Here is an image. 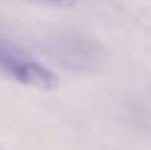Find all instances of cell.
Returning <instances> with one entry per match:
<instances>
[{
    "mask_svg": "<svg viewBox=\"0 0 151 150\" xmlns=\"http://www.w3.org/2000/svg\"><path fill=\"white\" fill-rule=\"evenodd\" d=\"M0 74L41 91L54 90L59 83L57 75L51 69L3 34H0Z\"/></svg>",
    "mask_w": 151,
    "mask_h": 150,
    "instance_id": "6da1fadb",
    "label": "cell"
},
{
    "mask_svg": "<svg viewBox=\"0 0 151 150\" xmlns=\"http://www.w3.org/2000/svg\"><path fill=\"white\" fill-rule=\"evenodd\" d=\"M43 4H50V6H57V7H66V6H72L75 3V0H34Z\"/></svg>",
    "mask_w": 151,
    "mask_h": 150,
    "instance_id": "3957f363",
    "label": "cell"
},
{
    "mask_svg": "<svg viewBox=\"0 0 151 150\" xmlns=\"http://www.w3.org/2000/svg\"><path fill=\"white\" fill-rule=\"evenodd\" d=\"M47 50L60 66L76 74L99 71L106 60V51L97 41L75 33L54 36L47 44Z\"/></svg>",
    "mask_w": 151,
    "mask_h": 150,
    "instance_id": "7a4b0ae2",
    "label": "cell"
}]
</instances>
